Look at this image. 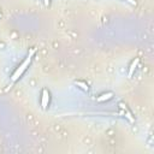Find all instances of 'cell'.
I'll return each mask as SVG.
<instances>
[{"mask_svg": "<svg viewBox=\"0 0 154 154\" xmlns=\"http://www.w3.org/2000/svg\"><path fill=\"white\" fill-rule=\"evenodd\" d=\"M113 97V93H111V91H108V93H105V94H101L96 100L99 101V102H103V101H107V100H109V99H112Z\"/></svg>", "mask_w": 154, "mask_h": 154, "instance_id": "cell-5", "label": "cell"}, {"mask_svg": "<svg viewBox=\"0 0 154 154\" xmlns=\"http://www.w3.org/2000/svg\"><path fill=\"white\" fill-rule=\"evenodd\" d=\"M119 107H120V108H122V109L125 112V117H126V119H128L130 123H135V119H134V117H132L131 112L129 111V108H128V107H126L124 103H122V102L119 103Z\"/></svg>", "mask_w": 154, "mask_h": 154, "instance_id": "cell-3", "label": "cell"}, {"mask_svg": "<svg viewBox=\"0 0 154 154\" xmlns=\"http://www.w3.org/2000/svg\"><path fill=\"white\" fill-rule=\"evenodd\" d=\"M126 1H128V2H130L131 5H136V4H137V1H136V0H126Z\"/></svg>", "mask_w": 154, "mask_h": 154, "instance_id": "cell-7", "label": "cell"}, {"mask_svg": "<svg viewBox=\"0 0 154 154\" xmlns=\"http://www.w3.org/2000/svg\"><path fill=\"white\" fill-rule=\"evenodd\" d=\"M48 102H49V93H48L47 89H43L42 90V96H41V106H42L43 109L47 108Z\"/></svg>", "mask_w": 154, "mask_h": 154, "instance_id": "cell-2", "label": "cell"}, {"mask_svg": "<svg viewBox=\"0 0 154 154\" xmlns=\"http://www.w3.org/2000/svg\"><path fill=\"white\" fill-rule=\"evenodd\" d=\"M0 18H1V13H0Z\"/></svg>", "mask_w": 154, "mask_h": 154, "instance_id": "cell-9", "label": "cell"}, {"mask_svg": "<svg viewBox=\"0 0 154 154\" xmlns=\"http://www.w3.org/2000/svg\"><path fill=\"white\" fill-rule=\"evenodd\" d=\"M138 63H140V58H135V60L131 63V65H130V67H129V72H128V76H129V77L132 76L134 71H135L136 67L138 66Z\"/></svg>", "mask_w": 154, "mask_h": 154, "instance_id": "cell-4", "label": "cell"}, {"mask_svg": "<svg viewBox=\"0 0 154 154\" xmlns=\"http://www.w3.org/2000/svg\"><path fill=\"white\" fill-rule=\"evenodd\" d=\"M75 85L79 87V88L83 89L84 91H88V90H89V85H88L85 82H83V81H76V82H75Z\"/></svg>", "mask_w": 154, "mask_h": 154, "instance_id": "cell-6", "label": "cell"}, {"mask_svg": "<svg viewBox=\"0 0 154 154\" xmlns=\"http://www.w3.org/2000/svg\"><path fill=\"white\" fill-rule=\"evenodd\" d=\"M43 2H45V5H46V6H48V5H49V2H51V0H43Z\"/></svg>", "mask_w": 154, "mask_h": 154, "instance_id": "cell-8", "label": "cell"}, {"mask_svg": "<svg viewBox=\"0 0 154 154\" xmlns=\"http://www.w3.org/2000/svg\"><path fill=\"white\" fill-rule=\"evenodd\" d=\"M34 54H35V49L32 48L30 52H29V54H28V57L23 60V63L17 67V70L13 72V75H12V77H11V81L12 82H16L22 75H23V72L29 67V65H30V63H31V59H32V57H34Z\"/></svg>", "mask_w": 154, "mask_h": 154, "instance_id": "cell-1", "label": "cell"}]
</instances>
